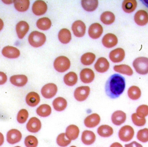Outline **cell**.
<instances>
[{"instance_id":"6da1fadb","label":"cell","mask_w":148,"mask_h":147,"mask_svg":"<svg viewBox=\"0 0 148 147\" xmlns=\"http://www.w3.org/2000/svg\"><path fill=\"white\" fill-rule=\"evenodd\" d=\"M125 86L126 83L124 77L119 74H114L106 82L105 91L109 97L112 99H116L123 93Z\"/></svg>"},{"instance_id":"7a4b0ae2","label":"cell","mask_w":148,"mask_h":147,"mask_svg":"<svg viewBox=\"0 0 148 147\" xmlns=\"http://www.w3.org/2000/svg\"><path fill=\"white\" fill-rule=\"evenodd\" d=\"M29 44L34 47H39L45 43L46 41V36L43 33L38 31L32 32L28 37Z\"/></svg>"},{"instance_id":"3957f363","label":"cell","mask_w":148,"mask_h":147,"mask_svg":"<svg viewBox=\"0 0 148 147\" xmlns=\"http://www.w3.org/2000/svg\"><path fill=\"white\" fill-rule=\"evenodd\" d=\"M133 66L138 74L147 75L148 73V58L144 57L136 58L133 62Z\"/></svg>"},{"instance_id":"277c9868","label":"cell","mask_w":148,"mask_h":147,"mask_svg":"<svg viewBox=\"0 0 148 147\" xmlns=\"http://www.w3.org/2000/svg\"><path fill=\"white\" fill-rule=\"evenodd\" d=\"M71 66L70 60L66 56H61L56 58L54 62V67L56 71L63 73L67 71Z\"/></svg>"},{"instance_id":"5b68a950","label":"cell","mask_w":148,"mask_h":147,"mask_svg":"<svg viewBox=\"0 0 148 147\" xmlns=\"http://www.w3.org/2000/svg\"><path fill=\"white\" fill-rule=\"evenodd\" d=\"M134 134L133 128L129 125H126L121 128L118 133V136L122 141L128 142L134 138Z\"/></svg>"},{"instance_id":"8992f818","label":"cell","mask_w":148,"mask_h":147,"mask_svg":"<svg viewBox=\"0 0 148 147\" xmlns=\"http://www.w3.org/2000/svg\"><path fill=\"white\" fill-rule=\"evenodd\" d=\"M58 88L55 83H49L44 85L41 89L42 96L46 99H51L56 95Z\"/></svg>"},{"instance_id":"52a82bcc","label":"cell","mask_w":148,"mask_h":147,"mask_svg":"<svg viewBox=\"0 0 148 147\" xmlns=\"http://www.w3.org/2000/svg\"><path fill=\"white\" fill-rule=\"evenodd\" d=\"M90 88L88 86H81L76 89L74 92L75 99L79 102L85 101L89 95Z\"/></svg>"},{"instance_id":"ba28073f","label":"cell","mask_w":148,"mask_h":147,"mask_svg":"<svg viewBox=\"0 0 148 147\" xmlns=\"http://www.w3.org/2000/svg\"><path fill=\"white\" fill-rule=\"evenodd\" d=\"M72 30L76 37H82L85 34L86 26L82 21H77L72 25Z\"/></svg>"},{"instance_id":"9c48e42d","label":"cell","mask_w":148,"mask_h":147,"mask_svg":"<svg viewBox=\"0 0 148 147\" xmlns=\"http://www.w3.org/2000/svg\"><path fill=\"white\" fill-rule=\"evenodd\" d=\"M21 139V133L17 129H11L7 133V142L11 145L20 142Z\"/></svg>"},{"instance_id":"30bf717a","label":"cell","mask_w":148,"mask_h":147,"mask_svg":"<svg viewBox=\"0 0 148 147\" xmlns=\"http://www.w3.org/2000/svg\"><path fill=\"white\" fill-rule=\"evenodd\" d=\"M26 127L28 131L30 133H38L41 129V122L36 117H32L29 119Z\"/></svg>"},{"instance_id":"8fae6325","label":"cell","mask_w":148,"mask_h":147,"mask_svg":"<svg viewBox=\"0 0 148 147\" xmlns=\"http://www.w3.org/2000/svg\"><path fill=\"white\" fill-rule=\"evenodd\" d=\"M47 3L42 1H37L35 2L32 6V10L34 14L41 16L47 12Z\"/></svg>"},{"instance_id":"7c38bea8","label":"cell","mask_w":148,"mask_h":147,"mask_svg":"<svg viewBox=\"0 0 148 147\" xmlns=\"http://www.w3.org/2000/svg\"><path fill=\"white\" fill-rule=\"evenodd\" d=\"M127 119L126 113L121 110L115 111L111 116L112 123L116 126H121L125 122Z\"/></svg>"},{"instance_id":"4fadbf2b","label":"cell","mask_w":148,"mask_h":147,"mask_svg":"<svg viewBox=\"0 0 148 147\" xmlns=\"http://www.w3.org/2000/svg\"><path fill=\"white\" fill-rule=\"evenodd\" d=\"M101 117L97 113H93L87 116L84 120L85 126L89 128H93L100 123Z\"/></svg>"},{"instance_id":"5bb4252c","label":"cell","mask_w":148,"mask_h":147,"mask_svg":"<svg viewBox=\"0 0 148 147\" xmlns=\"http://www.w3.org/2000/svg\"><path fill=\"white\" fill-rule=\"evenodd\" d=\"M103 32V29L102 27L98 23H93L89 28V35L92 39H98L101 36Z\"/></svg>"},{"instance_id":"9a60e30c","label":"cell","mask_w":148,"mask_h":147,"mask_svg":"<svg viewBox=\"0 0 148 147\" xmlns=\"http://www.w3.org/2000/svg\"><path fill=\"white\" fill-rule=\"evenodd\" d=\"M125 56V51L122 48H117L113 50L109 55L110 59L114 63H118L122 61Z\"/></svg>"},{"instance_id":"2e32d148","label":"cell","mask_w":148,"mask_h":147,"mask_svg":"<svg viewBox=\"0 0 148 147\" xmlns=\"http://www.w3.org/2000/svg\"><path fill=\"white\" fill-rule=\"evenodd\" d=\"M109 62L104 57H101L98 59L95 65V70L101 73L107 72L109 68Z\"/></svg>"},{"instance_id":"e0dca14e","label":"cell","mask_w":148,"mask_h":147,"mask_svg":"<svg viewBox=\"0 0 148 147\" xmlns=\"http://www.w3.org/2000/svg\"><path fill=\"white\" fill-rule=\"evenodd\" d=\"M80 79L84 83L92 82L95 77L94 72L89 68H84L82 70L80 74Z\"/></svg>"},{"instance_id":"ac0fdd59","label":"cell","mask_w":148,"mask_h":147,"mask_svg":"<svg viewBox=\"0 0 148 147\" xmlns=\"http://www.w3.org/2000/svg\"><path fill=\"white\" fill-rule=\"evenodd\" d=\"M118 43L117 37L114 34H108L103 36L102 43L103 46L108 48H111L116 46Z\"/></svg>"},{"instance_id":"d6986e66","label":"cell","mask_w":148,"mask_h":147,"mask_svg":"<svg viewBox=\"0 0 148 147\" xmlns=\"http://www.w3.org/2000/svg\"><path fill=\"white\" fill-rule=\"evenodd\" d=\"M134 21L137 25L145 26L148 22V13L144 10H139L135 14Z\"/></svg>"},{"instance_id":"ffe728a7","label":"cell","mask_w":148,"mask_h":147,"mask_svg":"<svg viewBox=\"0 0 148 147\" xmlns=\"http://www.w3.org/2000/svg\"><path fill=\"white\" fill-rule=\"evenodd\" d=\"M2 53L4 57L9 59H16L20 55V51L17 48L10 46L3 48Z\"/></svg>"},{"instance_id":"44dd1931","label":"cell","mask_w":148,"mask_h":147,"mask_svg":"<svg viewBox=\"0 0 148 147\" xmlns=\"http://www.w3.org/2000/svg\"><path fill=\"white\" fill-rule=\"evenodd\" d=\"M82 141L84 144L90 146L92 145L96 140V135L92 131L85 130L82 135Z\"/></svg>"},{"instance_id":"7402d4cb","label":"cell","mask_w":148,"mask_h":147,"mask_svg":"<svg viewBox=\"0 0 148 147\" xmlns=\"http://www.w3.org/2000/svg\"><path fill=\"white\" fill-rule=\"evenodd\" d=\"M79 128L75 125H69L66 129V135L70 140H75L78 138L79 134Z\"/></svg>"},{"instance_id":"603a6c76","label":"cell","mask_w":148,"mask_h":147,"mask_svg":"<svg viewBox=\"0 0 148 147\" xmlns=\"http://www.w3.org/2000/svg\"><path fill=\"white\" fill-rule=\"evenodd\" d=\"M10 81L12 84L17 87H23L27 84L28 78L25 75H15L10 77Z\"/></svg>"},{"instance_id":"cb8c5ba5","label":"cell","mask_w":148,"mask_h":147,"mask_svg":"<svg viewBox=\"0 0 148 147\" xmlns=\"http://www.w3.org/2000/svg\"><path fill=\"white\" fill-rule=\"evenodd\" d=\"M40 101V96L35 92H31L27 94L26 97L27 104L31 107L37 106Z\"/></svg>"},{"instance_id":"d4e9b609","label":"cell","mask_w":148,"mask_h":147,"mask_svg":"<svg viewBox=\"0 0 148 147\" xmlns=\"http://www.w3.org/2000/svg\"><path fill=\"white\" fill-rule=\"evenodd\" d=\"M29 29V26L27 23L21 21L17 23L16 26V32L17 36L20 39L24 37Z\"/></svg>"},{"instance_id":"484cf974","label":"cell","mask_w":148,"mask_h":147,"mask_svg":"<svg viewBox=\"0 0 148 147\" xmlns=\"http://www.w3.org/2000/svg\"><path fill=\"white\" fill-rule=\"evenodd\" d=\"M53 105L55 110L58 112H62L67 107V102L65 98L58 97L54 100Z\"/></svg>"},{"instance_id":"4316f807","label":"cell","mask_w":148,"mask_h":147,"mask_svg":"<svg viewBox=\"0 0 148 147\" xmlns=\"http://www.w3.org/2000/svg\"><path fill=\"white\" fill-rule=\"evenodd\" d=\"M97 133L100 136L103 138L110 137L114 133V130L110 126L108 125H103L98 127Z\"/></svg>"},{"instance_id":"83f0119b","label":"cell","mask_w":148,"mask_h":147,"mask_svg":"<svg viewBox=\"0 0 148 147\" xmlns=\"http://www.w3.org/2000/svg\"><path fill=\"white\" fill-rule=\"evenodd\" d=\"M59 40L63 44L69 43L72 39L70 31L67 29H62L59 32L58 34Z\"/></svg>"},{"instance_id":"f1b7e54d","label":"cell","mask_w":148,"mask_h":147,"mask_svg":"<svg viewBox=\"0 0 148 147\" xmlns=\"http://www.w3.org/2000/svg\"><path fill=\"white\" fill-rule=\"evenodd\" d=\"M137 2L135 0H126L122 3L123 11L127 13L134 12L137 7Z\"/></svg>"},{"instance_id":"f546056e","label":"cell","mask_w":148,"mask_h":147,"mask_svg":"<svg viewBox=\"0 0 148 147\" xmlns=\"http://www.w3.org/2000/svg\"><path fill=\"white\" fill-rule=\"evenodd\" d=\"M38 116L42 117L49 116L52 113V109L49 105L47 104H42L39 106L36 110Z\"/></svg>"},{"instance_id":"4dcf8cb0","label":"cell","mask_w":148,"mask_h":147,"mask_svg":"<svg viewBox=\"0 0 148 147\" xmlns=\"http://www.w3.org/2000/svg\"><path fill=\"white\" fill-rule=\"evenodd\" d=\"M82 5L84 9L88 12H92L95 10L98 7V1L97 0H83L82 1Z\"/></svg>"},{"instance_id":"1f68e13d","label":"cell","mask_w":148,"mask_h":147,"mask_svg":"<svg viewBox=\"0 0 148 147\" xmlns=\"http://www.w3.org/2000/svg\"><path fill=\"white\" fill-rule=\"evenodd\" d=\"M128 96L131 100L136 101L138 100L141 96V91L139 87L136 86L130 87L127 92Z\"/></svg>"},{"instance_id":"d6a6232c","label":"cell","mask_w":148,"mask_h":147,"mask_svg":"<svg viewBox=\"0 0 148 147\" xmlns=\"http://www.w3.org/2000/svg\"><path fill=\"white\" fill-rule=\"evenodd\" d=\"M15 8L19 12H24L28 9L29 1L28 0H16L14 1Z\"/></svg>"},{"instance_id":"836d02e7","label":"cell","mask_w":148,"mask_h":147,"mask_svg":"<svg viewBox=\"0 0 148 147\" xmlns=\"http://www.w3.org/2000/svg\"><path fill=\"white\" fill-rule=\"evenodd\" d=\"M77 81V75L74 72H69L68 73L66 74L64 76V82L67 86H74Z\"/></svg>"},{"instance_id":"e575fe53","label":"cell","mask_w":148,"mask_h":147,"mask_svg":"<svg viewBox=\"0 0 148 147\" xmlns=\"http://www.w3.org/2000/svg\"><path fill=\"white\" fill-rule=\"evenodd\" d=\"M115 20L114 14L112 12L106 11L103 12L101 16L102 22L106 25H110L114 22Z\"/></svg>"},{"instance_id":"d590c367","label":"cell","mask_w":148,"mask_h":147,"mask_svg":"<svg viewBox=\"0 0 148 147\" xmlns=\"http://www.w3.org/2000/svg\"><path fill=\"white\" fill-rule=\"evenodd\" d=\"M52 23L49 18L43 17L37 21L36 26L39 29L42 30H47L51 27Z\"/></svg>"},{"instance_id":"8d00e7d4","label":"cell","mask_w":148,"mask_h":147,"mask_svg":"<svg viewBox=\"0 0 148 147\" xmlns=\"http://www.w3.org/2000/svg\"><path fill=\"white\" fill-rule=\"evenodd\" d=\"M114 69L115 72L128 76L133 75L134 72L131 68L127 65H121L114 66Z\"/></svg>"},{"instance_id":"74e56055","label":"cell","mask_w":148,"mask_h":147,"mask_svg":"<svg viewBox=\"0 0 148 147\" xmlns=\"http://www.w3.org/2000/svg\"><path fill=\"white\" fill-rule=\"evenodd\" d=\"M95 58V55L93 53H86L82 55L81 59V62L85 66H89L94 62Z\"/></svg>"},{"instance_id":"f35d334b","label":"cell","mask_w":148,"mask_h":147,"mask_svg":"<svg viewBox=\"0 0 148 147\" xmlns=\"http://www.w3.org/2000/svg\"><path fill=\"white\" fill-rule=\"evenodd\" d=\"M72 141L69 139L66 135V134L62 133L58 135L56 139V142L58 146L62 147L67 146L71 143Z\"/></svg>"},{"instance_id":"ab89813d","label":"cell","mask_w":148,"mask_h":147,"mask_svg":"<svg viewBox=\"0 0 148 147\" xmlns=\"http://www.w3.org/2000/svg\"><path fill=\"white\" fill-rule=\"evenodd\" d=\"M137 139L143 143L148 142V129L144 128L138 131L136 135Z\"/></svg>"},{"instance_id":"60d3db41","label":"cell","mask_w":148,"mask_h":147,"mask_svg":"<svg viewBox=\"0 0 148 147\" xmlns=\"http://www.w3.org/2000/svg\"><path fill=\"white\" fill-rule=\"evenodd\" d=\"M24 144L27 147H36L38 146L37 138L33 135H28L25 139Z\"/></svg>"},{"instance_id":"b9f144b4","label":"cell","mask_w":148,"mask_h":147,"mask_svg":"<svg viewBox=\"0 0 148 147\" xmlns=\"http://www.w3.org/2000/svg\"><path fill=\"white\" fill-rule=\"evenodd\" d=\"M131 119L134 124L137 126H143L146 124V118L139 117L136 113H134L132 115Z\"/></svg>"},{"instance_id":"7bdbcfd3","label":"cell","mask_w":148,"mask_h":147,"mask_svg":"<svg viewBox=\"0 0 148 147\" xmlns=\"http://www.w3.org/2000/svg\"><path fill=\"white\" fill-rule=\"evenodd\" d=\"M28 116L29 113L27 110L25 109H21L17 114V122L21 124H23L27 121Z\"/></svg>"},{"instance_id":"ee69618b","label":"cell","mask_w":148,"mask_h":147,"mask_svg":"<svg viewBox=\"0 0 148 147\" xmlns=\"http://www.w3.org/2000/svg\"><path fill=\"white\" fill-rule=\"evenodd\" d=\"M136 113L139 117L145 118L148 115V106L145 104L140 105L137 107Z\"/></svg>"},{"instance_id":"f6af8a7d","label":"cell","mask_w":148,"mask_h":147,"mask_svg":"<svg viewBox=\"0 0 148 147\" xmlns=\"http://www.w3.org/2000/svg\"><path fill=\"white\" fill-rule=\"evenodd\" d=\"M7 79L8 78L6 74L3 72H0V85L4 84L7 81Z\"/></svg>"},{"instance_id":"bcb514c9","label":"cell","mask_w":148,"mask_h":147,"mask_svg":"<svg viewBox=\"0 0 148 147\" xmlns=\"http://www.w3.org/2000/svg\"><path fill=\"white\" fill-rule=\"evenodd\" d=\"M125 147H143L141 144L137 142L134 141L129 144H126Z\"/></svg>"},{"instance_id":"7dc6e473","label":"cell","mask_w":148,"mask_h":147,"mask_svg":"<svg viewBox=\"0 0 148 147\" xmlns=\"http://www.w3.org/2000/svg\"><path fill=\"white\" fill-rule=\"evenodd\" d=\"M110 147H123L121 144H120L119 142H114L113 144H111Z\"/></svg>"},{"instance_id":"c3c4849f","label":"cell","mask_w":148,"mask_h":147,"mask_svg":"<svg viewBox=\"0 0 148 147\" xmlns=\"http://www.w3.org/2000/svg\"><path fill=\"white\" fill-rule=\"evenodd\" d=\"M3 142H4V137L3 135L0 133V146L3 144Z\"/></svg>"},{"instance_id":"681fc988","label":"cell","mask_w":148,"mask_h":147,"mask_svg":"<svg viewBox=\"0 0 148 147\" xmlns=\"http://www.w3.org/2000/svg\"><path fill=\"white\" fill-rule=\"evenodd\" d=\"M3 27V23L2 20L0 19V31L2 29Z\"/></svg>"},{"instance_id":"f907efd6","label":"cell","mask_w":148,"mask_h":147,"mask_svg":"<svg viewBox=\"0 0 148 147\" xmlns=\"http://www.w3.org/2000/svg\"><path fill=\"white\" fill-rule=\"evenodd\" d=\"M144 1V2H145L146 6H148V1Z\"/></svg>"},{"instance_id":"816d5d0a","label":"cell","mask_w":148,"mask_h":147,"mask_svg":"<svg viewBox=\"0 0 148 147\" xmlns=\"http://www.w3.org/2000/svg\"><path fill=\"white\" fill-rule=\"evenodd\" d=\"M70 147H77L75 146H71Z\"/></svg>"},{"instance_id":"f5cc1de1","label":"cell","mask_w":148,"mask_h":147,"mask_svg":"<svg viewBox=\"0 0 148 147\" xmlns=\"http://www.w3.org/2000/svg\"><path fill=\"white\" fill-rule=\"evenodd\" d=\"M20 147V146H16V147Z\"/></svg>"}]
</instances>
